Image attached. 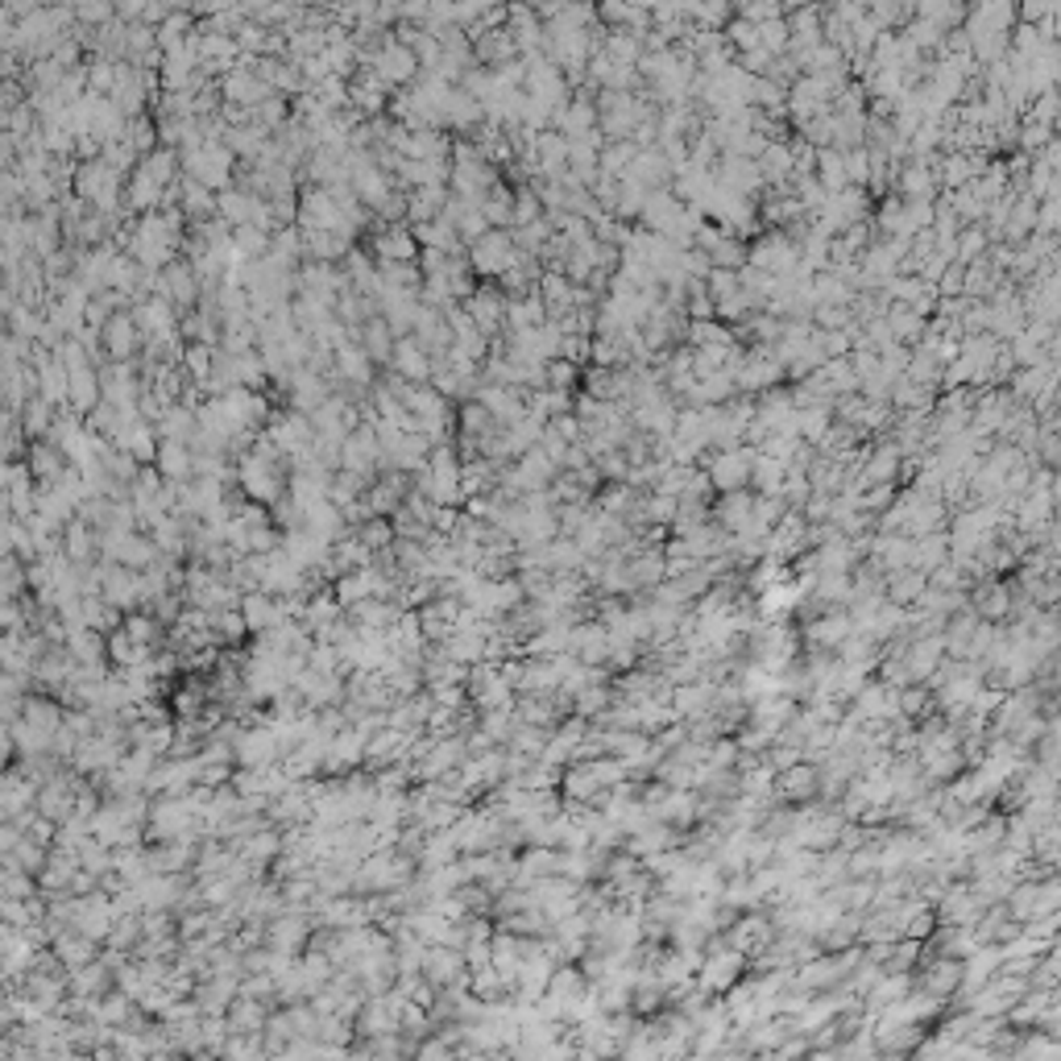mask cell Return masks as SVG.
<instances>
[{"instance_id":"cell-6","label":"cell","mask_w":1061,"mask_h":1061,"mask_svg":"<svg viewBox=\"0 0 1061 1061\" xmlns=\"http://www.w3.org/2000/svg\"><path fill=\"white\" fill-rule=\"evenodd\" d=\"M216 87H220V100L229 108H241V112H257L266 100H274L270 84L257 75V67L250 59H241L225 80H216Z\"/></svg>"},{"instance_id":"cell-2","label":"cell","mask_w":1061,"mask_h":1061,"mask_svg":"<svg viewBox=\"0 0 1061 1061\" xmlns=\"http://www.w3.org/2000/svg\"><path fill=\"white\" fill-rule=\"evenodd\" d=\"M460 478H465V460H460V453H457V439H448V444H436V448H432V460H427V469L415 478V490L419 494H427L436 506L460 510V506H465V481Z\"/></svg>"},{"instance_id":"cell-14","label":"cell","mask_w":1061,"mask_h":1061,"mask_svg":"<svg viewBox=\"0 0 1061 1061\" xmlns=\"http://www.w3.org/2000/svg\"><path fill=\"white\" fill-rule=\"evenodd\" d=\"M100 382H105V402H112L117 411H137L142 407V395H146V374L142 365H100ZM142 415V411H137Z\"/></svg>"},{"instance_id":"cell-38","label":"cell","mask_w":1061,"mask_h":1061,"mask_svg":"<svg viewBox=\"0 0 1061 1061\" xmlns=\"http://www.w3.org/2000/svg\"><path fill=\"white\" fill-rule=\"evenodd\" d=\"M502 423L485 407H481L478 398H469V402H457V439H485V436H494L498 432Z\"/></svg>"},{"instance_id":"cell-4","label":"cell","mask_w":1061,"mask_h":1061,"mask_svg":"<svg viewBox=\"0 0 1061 1061\" xmlns=\"http://www.w3.org/2000/svg\"><path fill=\"white\" fill-rule=\"evenodd\" d=\"M498 183H502V170L490 167L485 154H481L473 142L457 137V146H453V179H448L453 195L481 204V200L490 195V188H498Z\"/></svg>"},{"instance_id":"cell-9","label":"cell","mask_w":1061,"mask_h":1061,"mask_svg":"<svg viewBox=\"0 0 1061 1061\" xmlns=\"http://www.w3.org/2000/svg\"><path fill=\"white\" fill-rule=\"evenodd\" d=\"M100 598L121 614H137L146 610V589H142V572H133L125 564H100Z\"/></svg>"},{"instance_id":"cell-26","label":"cell","mask_w":1061,"mask_h":1061,"mask_svg":"<svg viewBox=\"0 0 1061 1061\" xmlns=\"http://www.w3.org/2000/svg\"><path fill=\"white\" fill-rule=\"evenodd\" d=\"M63 556L75 564V568H96V564L105 560V552H100V531H96L92 522L75 519L63 531Z\"/></svg>"},{"instance_id":"cell-17","label":"cell","mask_w":1061,"mask_h":1061,"mask_svg":"<svg viewBox=\"0 0 1061 1061\" xmlns=\"http://www.w3.org/2000/svg\"><path fill=\"white\" fill-rule=\"evenodd\" d=\"M900 465H904L900 444H875V448H867V457L858 460V469H854V485H858V490L895 485V478H900Z\"/></svg>"},{"instance_id":"cell-20","label":"cell","mask_w":1061,"mask_h":1061,"mask_svg":"<svg viewBox=\"0 0 1061 1061\" xmlns=\"http://www.w3.org/2000/svg\"><path fill=\"white\" fill-rule=\"evenodd\" d=\"M436 357L427 353L423 345H419L415 336H402L398 340L395 357H390V374H398L402 382H411V386H432V377H436Z\"/></svg>"},{"instance_id":"cell-3","label":"cell","mask_w":1061,"mask_h":1061,"mask_svg":"<svg viewBox=\"0 0 1061 1061\" xmlns=\"http://www.w3.org/2000/svg\"><path fill=\"white\" fill-rule=\"evenodd\" d=\"M361 67H370V71H374L377 80L390 87V92H402V87H411L419 75H423L419 55L402 43V38H395V29H390L382 43L361 46Z\"/></svg>"},{"instance_id":"cell-53","label":"cell","mask_w":1061,"mask_h":1061,"mask_svg":"<svg viewBox=\"0 0 1061 1061\" xmlns=\"http://www.w3.org/2000/svg\"><path fill=\"white\" fill-rule=\"evenodd\" d=\"M245 635H250V623H245L241 610H220V614H212V639H216L220 647H237Z\"/></svg>"},{"instance_id":"cell-45","label":"cell","mask_w":1061,"mask_h":1061,"mask_svg":"<svg viewBox=\"0 0 1061 1061\" xmlns=\"http://www.w3.org/2000/svg\"><path fill=\"white\" fill-rule=\"evenodd\" d=\"M415 241L419 250H439V253H469L465 250V241H460V232L439 216V220H432V225H415Z\"/></svg>"},{"instance_id":"cell-54","label":"cell","mask_w":1061,"mask_h":1061,"mask_svg":"<svg viewBox=\"0 0 1061 1061\" xmlns=\"http://www.w3.org/2000/svg\"><path fill=\"white\" fill-rule=\"evenodd\" d=\"M232 241H237V253L245 257V262H262V257H270V232H257V229H237L232 232Z\"/></svg>"},{"instance_id":"cell-48","label":"cell","mask_w":1061,"mask_h":1061,"mask_svg":"<svg viewBox=\"0 0 1061 1061\" xmlns=\"http://www.w3.org/2000/svg\"><path fill=\"white\" fill-rule=\"evenodd\" d=\"M108 982H112V966H108V962H87V966H80V970L67 975V987L84 999L108 991Z\"/></svg>"},{"instance_id":"cell-1","label":"cell","mask_w":1061,"mask_h":1061,"mask_svg":"<svg viewBox=\"0 0 1061 1061\" xmlns=\"http://www.w3.org/2000/svg\"><path fill=\"white\" fill-rule=\"evenodd\" d=\"M125 188H129V179L112 167V162H105V158L80 162L75 183H71V191H75L92 212H100V216H125Z\"/></svg>"},{"instance_id":"cell-37","label":"cell","mask_w":1061,"mask_h":1061,"mask_svg":"<svg viewBox=\"0 0 1061 1061\" xmlns=\"http://www.w3.org/2000/svg\"><path fill=\"white\" fill-rule=\"evenodd\" d=\"M547 324H552V315H547L540 294H522V299L506 303V333H535Z\"/></svg>"},{"instance_id":"cell-35","label":"cell","mask_w":1061,"mask_h":1061,"mask_svg":"<svg viewBox=\"0 0 1061 1061\" xmlns=\"http://www.w3.org/2000/svg\"><path fill=\"white\" fill-rule=\"evenodd\" d=\"M448 200H453V188H415V191H407V225L415 229V225H432V220H439V216H444V208H448Z\"/></svg>"},{"instance_id":"cell-18","label":"cell","mask_w":1061,"mask_h":1061,"mask_svg":"<svg viewBox=\"0 0 1061 1061\" xmlns=\"http://www.w3.org/2000/svg\"><path fill=\"white\" fill-rule=\"evenodd\" d=\"M780 374H784V365H780L775 349H768V345H755V349H750V353H743V361H738V374H734V382H738V390L759 395V390L775 386V382H780Z\"/></svg>"},{"instance_id":"cell-43","label":"cell","mask_w":1061,"mask_h":1061,"mask_svg":"<svg viewBox=\"0 0 1061 1061\" xmlns=\"http://www.w3.org/2000/svg\"><path fill=\"white\" fill-rule=\"evenodd\" d=\"M55 423H59V407H50L43 395H34L22 407V432L29 444H34V439H50Z\"/></svg>"},{"instance_id":"cell-15","label":"cell","mask_w":1061,"mask_h":1061,"mask_svg":"<svg viewBox=\"0 0 1061 1061\" xmlns=\"http://www.w3.org/2000/svg\"><path fill=\"white\" fill-rule=\"evenodd\" d=\"M506 303H510V294L502 291L498 282H478V291L469 294L465 312L473 315V324L490 340H498V336H506Z\"/></svg>"},{"instance_id":"cell-31","label":"cell","mask_w":1061,"mask_h":1061,"mask_svg":"<svg viewBox=\"0 0 1061 1061\" xmlns=\"http://www.w3.org/2000/svg\"><path fill=\"white\" fill-rule=\"evenodd\" d=\"M713 519H718V531H730V540H743L750 531V522H755V494H747V490L726 494L718 502Z\"/></svg>"},{"instance_id":"cell-33","label":"cell","mask_w":1061,"mask_h":1061,"mask_svg":"<svg viewBox=\"0 0 1061 1061\" xmlns=\"http://www.w3.org/2000/svg\"><path fill=\"white\" fill-rule=\"evenodd\" d=\"M353 336L361 340V349L374 357L377 370H390V357H395V349H398V336H395V328L382 319V315H370V319H365Z\"/></svg>"},{"instance_id":"cell-56","label":"cell","mask_w":1061,"mask_h":1061,"mask_svg":"<svg viewBox=\"0 0 1061 1061\" xmlns=\"http://www.w3.org/2000/svg\"><path fill=\"white\" fill-rule=\"evenodd\" d=\"M1008 589L1003 584H982L975 593V614L978 618H999V614H1008Z\"/></svg>"},{"instance_id":"cell-27","label":"cell","mask_w":1061,"mask_h":1061,"mask_svg":"<svg viewBox=\"0 0 1061 1061\" xmlns=\"http://www.w3.org/2000/svg\"><path fill=\"white\" fill-rule=\"evenodd\" d=\"M308 933H312V920H308L303 913H294V908H287V913L274 916L270 925H266V945L291 957V954H299V945L308 941Z\"/></svg>"},{"instance_id":"cell-49","label":"cell","mask_w":1061,"mask_h":1061,"mask_svg":"<svg viewBox=\"0 0 1061 1061\" xmlns=\"http://www.w3.org/2000/svg\"><path fill=\"white\" fill-rule=\"evenodd\" d=\"M925 589H929V577H925V572H916V568H904V572L888 577V602H892V605L920 602V598H925Z\"/></svg>"},{"instance_id":"cell-19","label":"cell","mask_w":1061,"mask_h":1061,"mask_svg":"<svg viewBox=\"0 0 1061 1061\" xmlns=\"http://www.w3.org/2000/svg\"><path fill=\"white\" fill-rule=\"evenodd\" d=\"M282 755V743H278V730H274V722H266V726H245L241 730V738H237V763L241 768H274V759Z\"/></svg>"},{"instance_id":"cell-23","label":"cell","mask_w":1061,"mask_h":1061,"mask_svg":"<svg viewBox=\"0 0 1061 1061\" xmlns=\"http://www.w3.org/2000/svg\"><path fill=\"white\" fill-rule=\"evenodd\" d=\"M540 299L552 319H568V315L581 308V287L560 270H543L540 278Z\"/></svg>"},{"instance_id":"cell-52","label":"cell","mask_w":1061,"mask_h":1061,"mask_svg":"<svg viewBox=\"0 0 1061 1061\" xmlns=\"http://www.w3.org/2000/svg\"><path fill=\"white\" fill-rule=\"evenodd\" d=\"M688 340H692V349H734V333H726L722 319H692Z\"/></svg>"},{"instance_id":"cell-32","label":"cell","mask_w":1061,"mask_h":1061,"mask_svg":"<svg viewBox=\"0 0 1061 1061\" xmlns=\"http://www.w3.org/2000/svg\"><path fill=\"white\" fill-rule=\"evenodd\" d=\"M154 469L167 478V485H188V481H195V448L179 444V439H162Z\"/></svg>"},{"instance_id":"cell-47","label":"cell","mask_w":1061,"mask_h":1061,"mask_svg":"<svg viewBox=\"0 0 1061 1061\" xmlns=\"http://www.w3.org/2000/svg\"><path fill=\"white\" fill-rule=\"evenodd\" d=\"M481 212L494 229H515V188L502 179L498 188H490V195L481 200Z\"/></svg>"},{"instance_id":"cell-11","label":"cell","mask_w":1061,"mask_h":1061,"mask_svg":"<svg viewBox=\"0 0 1061 1061\" xmlns=\"http://www.w3.org/2000/svg\"><path fill=\"white\" fill-rule=\"evenodd\" d=\"M100 345H105V365H108V361H112V365H133V361H142L146 336H142V328H137L133 312H117L105 324Z\"/></svg>"},{"instance_id":"cell-29","label":"cell","mask_w":1061,"mask_h":1061,"mask_svg":"<svg viewBox=\"0 0 1061 1061\" xmlns=\"http://www.w3.org/2000/svg\"><path fill=\"white\" fill-rule=\"evenodd\" d=\"M444 220L453 225V229L460 232V241H465V250L473 245V241H481L485 232L494 229L490 220H485V212H481V204H473V200H460V195H453L448 200V208H444Z\"/></svg>"},{"instance_id":"cell-30","label":"cell","mask_w":1061,"mask_h":1061,"mask_svg":"<svg viewBox=\"0 0 1061 1061\" xmlns=\"http://www.w3.org/2000/svg\"><path fill=\"white\" fill-rule=\"evenodd\" d=\"M25 465H29V473H34V481L38 485H55V481L67 478V469H71V460L50 444V439H34L29 448H25Z\"/></svg>"},{"instance_id":"cell-50","label":"cell","mask_w":1061,"mask_h":1061,"mask_svg":"<svg viewBox=\"0 0 1061 1061\" xmlns=\"http://www.w3.org/2000/svg\"><path fill=\"white\" fill-rule=\"evenodd\" d=\"M784 481H788V465L784 460L768 457V453L755 457V478H750V485L759 494H784Z\"/></svg>"},{"instance_id":"cell-24","label":"cell","mask_w":1061,"mask_h":1061,"mask_svg":"<svg viewBox=\"0 0 1061 1061\" xmlns=\"http://www.w3.org/2000/svg\"><path fill=\"white\" fill-rule=\"evenodd\" d=\"M473 55H478V67H485V71H498V67L519 63L522 59L506 25H498V29H478L473 34Z\"/></svg>"},{"instance_id":"cell-13","label":"cell","mask_w":1061,"mask_h":1061,"mask_svg":"<svg viewBox=\"0 0 1061 1061\" xmlns=\"http://www.w3.org/2000/svg\"><path fill=\"white\" fill-rule=\"evenodd\" d=\"M108 444L121 448V453H129L137 465H154V460H158V448H162V436H158V427H154L149 419H142L137 411H125L121 427L112 432Z\"/></svg>"},{"instance_id":"cell-44","label":"cell","mask_w":1061,"mask_h":1061,"mask_svg":"<svg viewBox=\"0 0 1061 1061\" xmlns=\"http://www.w3.org/2000/svg\"><path fill=\"white\" fill-rule=\"evenodd\" d=\"M183 374H188L191 386H200L208 395V382L216 374V349L212 345H183V357H179Z\"/></svg>"},{"instance_id":"cell-42","label":"cell","mask_w":1061,"mask_h":1061,"mask_svg":"<svg viewBox=\"0 0 1061 1061\" xmlns=\"http://www.w3.org/2000/svg\"><path fill=\"white\" fill-rule=\"evenodd\" d=\"M370 485H374L370 478H357V473H349V469H336L333 481H328V498H333L336 506L349 515V510H357V506L365 502Z\"/></svg>"},{"instance_id":"cell-36","label":"cell","mask_w":1061,"mask_h":1061,"mask_svg":"<svg viewBox=\"0 0 1061 1061\" xmlns=\"http://www.w3.org/2000/svg\"><path fill=\"white\" fill-rule=\"evenodd\" d=\"M50 954L59 957L67 970H80L87 962H96V941L84 937L80 929H63V933L50 937Z\"/></svg>"},{"instance_id":"cell-21","label":"cell","mask_w":1061,"mask_h":1061,"mask_svg":"<svg viewBox=\"0 0 1061 1061\" xmlns=\"http://www.w3.org/2000/svg\"><path fill=\"white\" fill-rule=\"evenodd\" d=\"M506 29L519 46L522 59H540L543 46H547V25H543L540 9H527V4H515L510 17H506Z\"/></svg>"},{"instance_id":"cell-39","label":"cell","mask_w":1061,"mask_h":1061,"mask_svg":"<svg viewBox=\"0 0 1061 1061\" xmlns=\"http://www.w3.org/2000/svg\"><path fill=\"white\" fill-rule=\"evenodd\" d=\"M768 941H771V920H768V916H743V920L730 929V945H734L738 954H759V957H763Z\"/></svg>"},{"instance_id":"cell-41","label":"cell","mask_w":1061,"mask_h":1061,"mask_svg":"<svg viewBox=\"0 0 1061 1061\" xmlns=\"http://www.w3.org/2000/svg\"><path fill=\"white\" fill-rule=\"evenodd\" d=\"M158 436L162 439H179V444H195L200 439V411L188 407V402H174L162 423H158Z\"/></svg>"},{"instance_id":"cell-40","label":"cell","mask_w":1061,"mask_h":1061,"mask_svg":"<svg viewBox=\"0 0 1061 1061\" xmlns=\"http://www.w3.org/2000/svg\"><path fill=\"white\" fill-rule=\"evenodd\" d=\"M67 651L75 655V664H80V667H105V660H108V639L100 635V630H84V626H71Z\"/></svg>"},{"instance_id":"cell-34","label":"cell","mask_w":1061,"mask_h":1061,"mask_svg":"<svg viewBox=\"0 0 1061 1061\" xmlns=\"http://www.w3.org/2000/svg\"><path fill=\"white\" fill-rule=\"evenodd\" d=\"M241 614H245V623H250V635H266V630H274V626L291 623L287 610H282V598L262 593V589H257V593H245Z\"/></svg>"},{"instance_id":"cell-8","label":"cell","mask_w":1061,"mask_h":1061,"mask_svg":"<svg viewBox=\"0 0 1061 1061\" xmlns=\"http://www.w3.org/2000/svg\"><path fill=\"white\" fill-rule=\"evenodd\" d=\"M266 436L278 444V453H282L287 460H299L315 448V423L308 415L291 411V407H278L270 419V427H266Z\"/></svg>"},{"instance_id":"cell-16","label":"cell","mask_w":1061,"mask_h":1061,"mask_svg":"<svg viewBox=\"0 0 1061 1061\" xmlns=\"http://www.w3.org/2000/svg\"><path fill=\"white\" fill-rule=\"evenodd\" d=\"M349 291V278H345V266H328V262H308L303 270H299V291L294 294H308V299H315V303H324V308H333L340 303V294Z\"/></svg>"},{"instance_id":"cell-51","label":"cell","mask_w":1061,"mask_h":1061,"mask_svg":"<svg viewBox=\"0 0 1061 1061\" xmlns=\"http://www.w3.org/2000/svg\"><path fill=\"white\" fill-rule=\"evenodd\" d=\"M888 328H892V336H895V345L900 340H920V333H929L925 328V315L920 312H913V308H904V303H888Z\"/></svg>"},{"instance_id":"cell-55","label":"cell","mask_w":1061,"mask_h":1061,"mask_svg":"<svg viewBox=\"0 0 1061 1061\" xmlns=\"http://www.w3.org/2000/svg\"><path fill=\"white\" fill-rule=\"evenodd\" d=\"M117 22V4L108 0H87V4H75V25L80 29H100V25Z\"/></svg>"},{"instance_id":"cell-28","label":"cell","mask_w":1061,"mask_h":1061,"mask_svg":"<svg viewBox=\"0 0 1061 1061\" xmlns=\"http://www.w3.org/2000/svg\"><path fill=\"white\" fill-rule=\"evenodd\" d=\"M701 982H706L709 991H730V982L738 978V970H743V954L734 950V945H713L706 957H701Z\"/></svg>"},{"instance_id":"cell-25","label":"cell","mask_w":1061,"mask_h":1061,"mask_svg":"<svg viewBox=\"0 0 1061 1061\" xmlns=\"http://www.w3.org/2000/svg\"><path fill=\"white\" fill-rule=\"evenodd\" d=\"M568 655L584 667H598L610 660V630L602 623H577L568 635Z\"/></svg>"},{"instance_id":"cell-57","label":"cell","mask_w":1061,"mask_h":1061,"mask_svg":"<svg viewBox=\"0 0 1061 1061\" xmlns=\"http://www.w3.org/2000/svg\"><path fill=\"white\" fill-rule=\"evenodd\" d=\"M584 377L581 365H572V361H564V357H556V361H547V386L552 390H568L572 395V386Z\"/></svg>"},{"instance_id":"cell-46","label":"cell","mask_w":1061,"mask_h":1061,"mask_svg":"<svg viewBox=\"0 0 1061 1061\" xmlns=\"http://www.w3.org/2000/svg\"><path fill=\"white\" fill-rule=\"evenodd\" d=\"M851 635H854V618L842 614V610H833V614H825V618H817L809 626V639L817 647H846Z\"/></svg>"},{"instance_id":"cell-12","label":"cell","mask_w":1061,"mask_h":1061,"mask_svg":"<svg viewBox=\"0 0 1061 1061\" xmlns=\"http://www.w3.org/2000/svg\"><path fill=\"white\" fill-rule=\"evenodd\" d=\"M755 448H722V453H713L709 457V481H713V490H722V494H738V490H747L750 478H755Z\"/></svg>"},{"instance_id":"cell-10","label":"cell","mask_w":1061,"mask_h":1061,"mask_svg":"<svg viewBox=\"0 0 1061 1061\" xmlns=\"http://www.w3.org/2000/svg\"><path fill=\"white\" fill-rule=\"evenodd\" d=\"M365 250L374 253L377 266H411V262H419V253H423L411 225H374Z\"/></svg>"},{"instance_id":"cell-22","label":"cell","mask_w":1061,"mask_h":1061,"mask_svg":"<svg viewBox=\"0 0 1061 1061\" xmlns=\"http://www.w3.org/2000/svg\"><path fill=\"white\" fill-rule=\"evenodd\" d=\"M775 792L788 800V805H809L812 796L825 792V780H821V768L817 763H792L775 775Z\"/></svg>"},{"instance_id":"cell-7","label":"cell","mask_w":1061,"mask_h":1061,"mask_svg":"<svg viewBox=\"0 0 1061 1061\" xmlns=\"http://www.w3.org/2000/svg\"><path fill=\"white\" fill-rule=\"evenodd\" d=\"M154 294H162V299H170L179 312H195L204 299H208V291H204V282H200V274H195V266H191L188 257L179 253L174 262H170L167 270L158 274V287H154Z\"/></svg>"},{"instance_id":"cell-5","label":"cell","mask_w":1061,"mask_h":1061,"mask_svg":"<svg viewBox=\"0 0 1061 1061\" xmlns=\"http://www.w3.org/2000/svg\"><path fill=\"white\" fill-rule=\"evenodd\" d=\"M515 262H519V245H515V232L510 229H490L481 241L469 245V266H473L481 282H498Z\"/></svg>"}]
</instances>
